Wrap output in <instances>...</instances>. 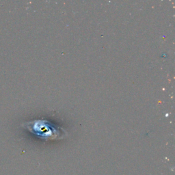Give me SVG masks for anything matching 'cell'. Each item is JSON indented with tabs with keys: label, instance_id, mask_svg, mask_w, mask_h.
Returning a JSON list of instances; mask_svg holds the SVG:
<instances>
[{
	"label": "cell",
	"instance_id": "1",
	"mask_svg": "<svg viewBox=\"0 0 175 175\" xmlns=\"http://www.w3.org/2000/svg\"><path fill=\"white\" fill-rule=\"evenodd\" d=\"M23 125L29 132L42 139H61L66 134L64 130L46 120H35L26 122Z\"/></svg>",
	"mask_w": 175,
	"mask_h": 175
}]
</instances>
